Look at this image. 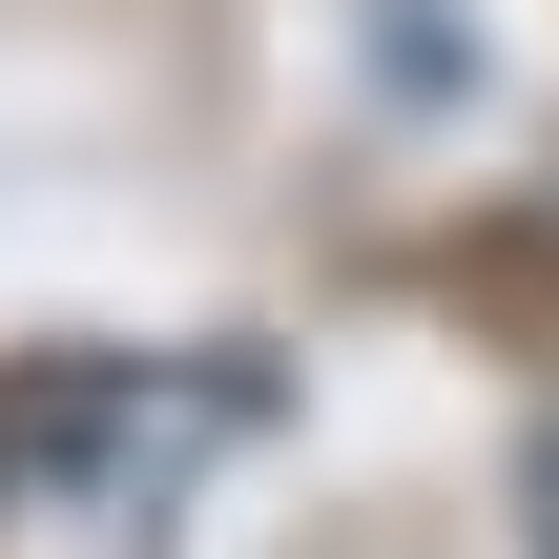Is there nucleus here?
<instances>
[{
  "instance_id": "1",
  "label": "nucleus",
  "mask_w": 559,
  "mask_h": 559,
  "mask_svg": "<svg viewBox=\"0 0 559 559\" xmlns=\"http://www.w3.org/2000/svg\"><path fill=\"white\" fill-rule=\"evenodd\" d=\"M228 436L249 373H41L0 415V559H166Z\"/></svg>"
},
{
  "instance_id": "2",
  "label": "nucleus",
  "mask_w": 559,
  "mask_h": 559,
  "mask_svg": "<svg viewBox=\"0 0 559 559\" xmlns=\"http://www.w3.org/2000/svg\"><path fill=\"white\" fill-rule=\"evenodd\" d=\"M519 559H559V415L519 436Z\"/></svg>"
}]
</instances>
